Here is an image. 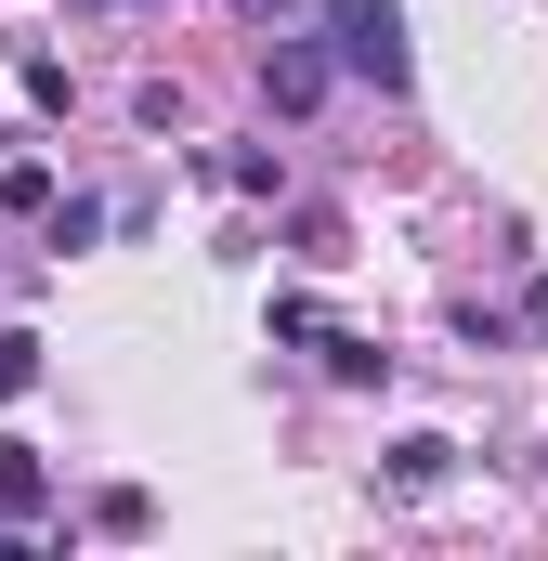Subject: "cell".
Segmentation results:
<instances>
[{
	"label": "cell",
	"mask_w": 548,
	"mask_h": 561,
	"mask_svg": "<svg viewBox=\"0 0 548 561\" xmlns=\"http://www.w3.org/2000/svg\"><path fill=\"white\" fill-rule=\"evenodd\" d=\"M313 13H327V39H340V66H353L366 92H406V79H418L406 13H392V0H313Z\"/></svg>",
	"instance_id": "cell-1"
},
{
	"label": "cell",
	"mask_w": 548,
	"mask_h": 561,
	"mask_svg": "<svg viewBox=\"0 0 548 561\" xmlns=\"http://www.w3.org/2000/svg\"><path fill=\"white\" fill-rule=\"evenodd\" d=\"M262 92L287 118H313V105H327V53H313V39H262Z\"/></svg>",
	"instance_id": "cell-2"
},
{
	"label": "cell",
	"mask_w": 548,
	"mask_h": 561,
	"mask_svg": "<svg viewBox=\"0 0 548 561\" xmlns=\"http://www.w3.org/2000/svg\"><path fill=\"white\" fill-rule=\"evenodd\" d=\"M53 510V470L26 457V444H0V549H26V523Z\"/></svg>",
	"instance_id": "cell-3"
},
{
	"label": "cell",
	"mask_w": 548,
	"mask_h": 561,
	"mask_svg": "<svg viewBox=\"0 0 548 561\" xmlns=\"http://www.w3.org/2000/svg\"><path fill=\"white\" fill-rule=\"evenodd\" d=\"M444 470H457V444H444V431H406V444L379 457V483H392V496H431Z\"/></svg>",
	"instance_id": "cell-4"
},
{
	"label": "cell",
	"mask_w": 548,
	"mask_h": 561,
	"mask_svg": "<svg viewBox=\"0 0 548 561\" xmlns=\"http://www.w3.org/2000/svg\"><path fill=\"white\" fill-rule=\"evenodd\" d=\"M313 353H327V379H340V392H379V379H392V353H379V340H353V327H313Z\"/></svg>",
	"instance_id": "cell-5"
},
{
	"label": "cell",
	"mask_w": 548,
	"mask_h": 561,
	"mask_svg": "<svg viewBox=\"0 0 548 561\" xmlns=\"http://www.w3.org/2000/svg\"><path fill=\"white\" fill-rule=\"evenodd\" d=\"M0 209H13V222H39V209H53V170H39V157H13V170H0Z\"/></svg>",
	"instance_id": "cell-6"
},
{
	"label": "cell",
	"mask_w": 548,
	"mask_h": 561,
	"mask_svg": "<svg viewBox=\"0 0 548 561\" xmlns=\"http://www.w3.org/2000/svg\"><path fill=\"white\" fill-rule=\"evenodd\" d=\"M39 222H53V249H92V236H105V196H53Z\"/></svg>",
	"instance_id": "cell-7"
},
{
	"label": "cell",
	"mask_w": 548,
	"mask_h": 561,
	"mask_svg": "<svg viewBox=\"0 0 548 561\" xmlns=\"http://www.w3.org/2000/svg\"><path fill=\"white\" fill-rule=\"evenodd\" d=\"M26 392H39V340H26V327H0V405H26Z\"/></svg>",
	"instance_id": "cell-8"
},
{
	"label": "cell",
	"mask_w": 548,
	"mask_h": 561,
	"mask_svg": "<svg viewBox=\"0 0 548 561\" xmlns=\"http://www.w3.org/2000/svg\"><path fill=\"white\" fill-rule=\"evenodd\" d=\"M209 170H222L236 196H274V157H262V144H209Z\"/></svg>",
	"instance_id": "cell-9"
},
{
	"label": "cell",
	"mask_w": 548,
	"mask_h": 561,
	"mask_svg": "<svg viewBox=\"0 0 548 561\" xmlns=\"http://www.w3.org/2000/svg\"><path fill=\"white\" fill-rule=\"evenodd\" d=\"M523 327H536V340H548V275H536V287H523Z\"/></svg>",
	"instance_id": "cell-10"
}]
</instances>
